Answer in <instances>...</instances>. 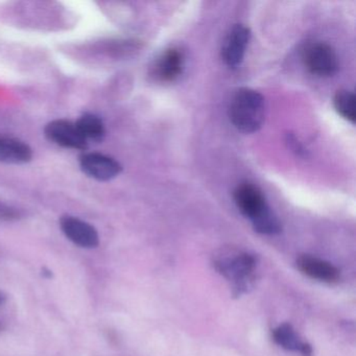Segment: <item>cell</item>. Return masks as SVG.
Here are the masks:
<instances>
[{"mask_svg":"<svg viewBox=\"0 0 356 356\" xmlns=\"http://www.w3.org/2000/svg\"><path fill=\"white\" fill-rule=\"evenodd\" d=\"M229 118L241 132L245 134L257 132L266 120L264 97L253 89H238L231 99Z\"/></svg>","mask_w":356,"mask_h":356,"instance_id":"1","label":"cell"},{"mask_svg":"<svg viewBox=\"0 0 356 356\" xmlns=\"http://www.w3.org/2000/svg\"><path fill=\"white\" fill-rule=\"evenodd\" d=\"M303 62L314 76L328 78L339 70V59L334 49L324 42L312 43L303 51Z\"/></svg>","mask_w":356,"mask_h":356,"instance_id":"2","label":"cell"},{"mask_svg":"<svg viewBox=\"0 0 356 356\" xmlns=\"http://www.w3.org/2000/svg\"><path fill=\"white\" fill-rule=\"evenodd\" d=\"M233 197L239 211L252 222L270 211L261 191L250 183L239 184Z\"/></svg>","mask_w":356,"mask_h":356,"instance_id":"3","label":"cell"},{"mask_svg":"<svg viewBox=\"0 0 356 356\" xmlns=\"http://www.w3.org/2000/svg\"><path fill=\"white\" fill-rule=\"evenodd\" d=\"M45 136L56 145L66 149L85 151L88 141L81 134L76 122L65 120H57L45 127Z\"/></svg>","mask_w":356,"mask_h":356,"instance_id":"4","label":"cell"},{"mask_svg":"<svg viewBox=\"0 0 356 356\" xmlns=\"http://www.w3.org/2000/svg\"><path fill=\"white\" fill-rule=\"evenodd\" d=\"M251 39V31L243 24H235L225 38L222 59L228 67L237 68L245 58Z\"/></svg>","mask_w":356,"mask_h":356,"instance_id":"5","label":"cell"},{"mask_svg":"<svg viewBox=\"0 0 356 356\" xmlns=\"http://www.w3.org/2000/svg\"><path fill=\"white\" fill-rule=\"evenodd\" d=\"M81 170L90 178L109 181L122 172L120 162L101 153H85L80 158Z\"/></svg>","mask_w":356,"mask_h":356,"instance_id":"6","label":"cell"},{"mask_svg":"<svg viewBox=\"0 0 356 356\" xmlns=\"http://www.w3.org/2000/svg\"><path fill=\"white\" fill-rule=\"evenodd\" d=\"M62 231L70 241L82 248H95L99 245V238L95 227L88 222L74 218V216H63L60 220Z\"/></svg>","mask_w":356,"mask_h":356,"instance_id":"7","label":"cell"},{"mask_svg":"<svg viewBox=\"0 0 356 356\" xmlns=\"http://www.w3.org/2000/svg\"><path fill=\"white\" fill-rule=\"evenodd\" d=\"M216 266L225 276L233 279L239 284L245 285V279L249 278L255 266V259L249 254L241 253L233 257L216 259Z\"/></svg>","mask_w":356,"mask_h":356,"instance_id":"8","label":"cell"},{"mask_svg":"<svg viewBox=\"0 0 356 356\" xmlns=\"http://www.w3.org/2000/svg\"><path fill=\"white\" fill-rule=\"evenodd\" d=\"M297 264L300 270L310 278L328 283L339 280V270L328 261L320 258L303 255L297 260Z\"/></svg>","mask_w":356,"mask_h":356,"instance_id":"9","label":"cell"},{"mask_svg":"<svg viewBox=\"0 0 356 356\" xmlns=\"http://www.w3.org/2000/svg\"><path fill=\"white\" fill-rule=\"evenodd\" d=\"M30 145L13 137L0 134V162L10 164H24L32 160Z\"/></svg>","mask_w":356,"mask_h":356,"instance_id":"10","label":"cell"},{"mask_svg":"<svg viewBox=\"0 0 356 356\" xmlns=\"http://www.w3.org/2000/svg\"><path fill=\"white\" fill-rule=\"evenodd\" d=\"M184 67V57L179 49H168L156 62L155 76L162 82H174L181 76Z\"/></svg>","mask_w":356,"mask_h":356,"instance_id":"11","label":"cell"},{"mask_svg":"<svg viewBox=\"0 0 356 356\" xmlns=\"http://www.w3.org/2000/svg\"><path fill=\"white\" fill-rule=\"evenodd\" d=\"M273 339L284 349L300 352L304 356H310L312 353V347L299 339L297 333L289 324H282L277 327L273 331Z\"/></svg>","mask_w":356,"mask_h":356,"instance_id":"12","label":"cell"},{"mask_svg":"<svg viewBox=\"0 0 356 356\" xmlns=\"http://www.w3.org/2000/svg\"><path fill=\"white\" fill-rule=\"evenodd\" d=\"M76 124L81 134L85 137L87 141L92 140L95 143H101L105 138V124H104L103 120L95 114H84L79 118Z\"/></svg>","mask_w":356,"mask_h":356,"instance_id":"13","label":"cell"},{"mask_svg":"<svg viewBox=\"0 0 356 356\" xmlns=\"http://www.w3.org/2000/svg\"><path fill=\"white\" fill-rule=\"evenodd\" d=\"M333 105L341 118L351 124H355L356 99L353 92L348 90L339 91L333 99Z\"/></svg>","mask_w":356,"mask_h":356,"instance_id":"14","label":"cell"},{"mask_svg":"<svg viewBox=\"0 0 356 356\" xmlns=\"http://www.w3.org/2000/svg\"><path fill=\"white\" fill-rule=\"evenodd\" d=\"M252 224H253L256 232L261 233V234H278L282 230L280 222H279L277 216L273 213L272 210L256 220L255 222H252Z\"/></svg>","mask_w":356,"mask_h":356,"instance_id":"15","label":"cell"},{"mask_svg":"<svg viewBox=\"0 0 356 356\" xmlns=\"http://www.w3.org/2000/svg\"><path fill=\"white\" fill-rule=\"evenodd\" d=\"M20 218V212L7 204L0 203V220H16Z\"/></svg>","mask_w":356,"mask_h":356,"instance_id":"16","label":"cell"}]
</instances>
